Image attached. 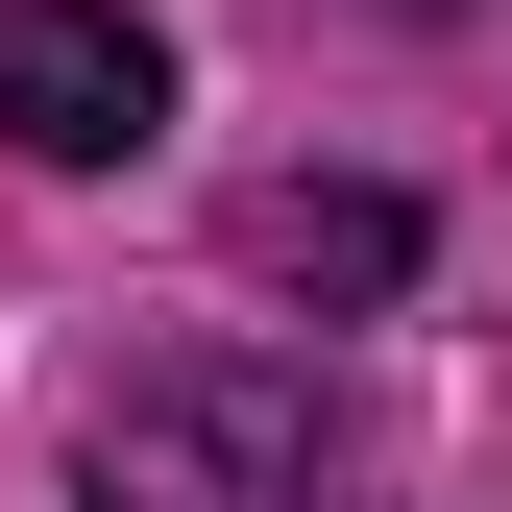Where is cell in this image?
Instances as JSON below:
<instances>
[{
	"mask_svg": "<svg viewBox=\"0 0 512 512\" xmlns=\"http://www.w3.org/2000/svg\"><path fill=\"white\" fill-rule=\"evenodd\" d=\"M0 147L25 171H147L171 147V25L147 0H0Z\"/></svg>",
	"mask_w": 512,
	"mask_h": 512,
	"instance_id": "7a4b0ae2",
	"label": "cell"
},
{
	"mask_svg": "<svg viewBox=\"0 0 512 512\" xmlns=\"http://www.w3.org/2000/svg\"><path fill=\"white\" fill-rule=\"evenodd\" d=\"M244 269L269 293H415V196H366V171H293V196H244Z\"/></svg>",
	"mask_w": 512,
	"mask_h": 512,
	"instance_id": "3957f363",
	"label": "cell"
},
{
	"mask_svg": "<svg viewBox=\"0 0 512 512\" xmlns=\"http://www.w3.org/2000/svg\"><path fill=\"white\" fill-rule=\"evenodd\" d=\"M317 488H342L317 366H147L74 439V512H317Z\"/></svg>",
	"mask_w": 512,
	"mask_h": 512,
	"instance_id": "6da1fadb",
	"label": "cell"
}]
</instances>
